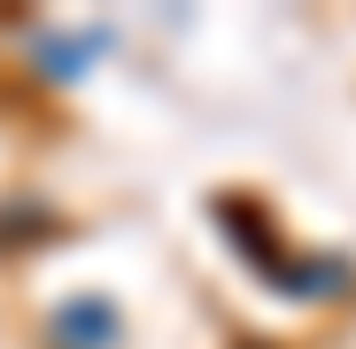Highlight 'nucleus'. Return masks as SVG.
Here are the masks:
<instances>
[{
  "mask_svg": "<svg viewBox=\"0 0 356 349\" xmlns=\"http://www.w3.org/2000/svg\"><path fill=\"white\" fill-rule=\"evenodd\" d=\"M54 334H63L70 349H101V341H116V311L108 303H70L63 318H54Z\"/></svg>",
  "mask_w": 356,
  "mask_h": 349,
  "instance_id": "obj_1",
  "label": "nucleus"
}]
</instances>
